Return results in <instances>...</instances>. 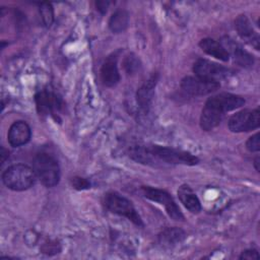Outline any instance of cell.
I'll return each mask as SVG.
<instances>
[{"mask_svg": "<svg viewBox=\"0 0 260 260\" xmlns=\"http://www.w3.org/2000/svg\"><path fill=\"white\" fill-rule=\"evenodd\" d=\"M129 153L132 159L153 167L159 164L195 166L199 162V158L188 151L161 145H137Z\"/></svg>", "mask_w": 260, "mask_h": 260, "instance_id": "cell-1", "label": "cell"}, {"mask_svg": "<svg viewBox=\"0 0 260 260\" xmlns=\"http://www.w3.org/2000/svg\"><path fill=\"white\" fill-rule=\"evenodd\" d=\"M245 105V100L241 95L220 92L211 95L205 102L200 115V127L204 131H209L218 126L226 112L234 111Z\"/></svg>", "mask_w": 260, "mask_h": 260, "instance_id": "cell-2", "label": "cell"}, {"mask_svg": "<svg viewBox=\"0 0 260 260\" xmlns=\"http://www.w3.org/2000/svg\"><path fill=\"white\" fill-rule=\"evenodd\" d=\"M32 169L40 182L48 188L56 186L60 181L61 173L59 164L49 153L40 152L36 154L32 159Z\"/></svg>", "mask_w": 260, "mask_h": 260, "instance_id": "cell-3", "label": "cell"}, {"mask_svg": "<svg viewBox=\"0 0 260 260\" xmlns=\"http://www.w3.org/2000/svg\"><path fill=\"white\" fill-rule=\"evenodd\" d=\"M37 179L34 169L23 164L8 167L2 174L3 184L13 191H24L32 187Z\"/></svg>", "mask_w": 260, "mask_h": 260, "instance_id": "cell-4", "label": "cell"}, {"mask_svg": "<svg viewBox=\"0 0 260 260\" xmlns=\"http://www.w3.org/2000/svg\"><path fill=\"white\" fill-rule=\"evenodd\" d=\"M106 208L112 213L124 216L131 220L137 226H143L144 223L142 218L136 211L133 203L117 192H109L106 194L104 199Z\"/></svg>", "mask_w": 260, "mask_h": 260, "instance_id": "cell-5", "label": "cell"}, {"mask_svg": "<svg viewBox=\"0 0 260 260\" xmlns=\"http://www.w3.org/2000/svg\"><path fill=\"white\" fill-rule=\"evenodd\" d=\"M35 103L40 115L51 116L56 121H60V114L64 109L62 96L51 88H44L35 94Z\"/></svg>", "mask_w": 260, "mask_h": 260, "instance_id": "cell-6", "label": "cell"}, {"mask_svg": "<svg viewBox=\"0 0 260 260\" xmlns=\"http://www.w3.org/2000/svg\"><path fill=\"white\" fill-rule=\"evenodd\" d=\"M141 192L145 198L164 205L167 213L172 219L177 221L184 220V215L181 209L179 208L171 194L168 193L166 190L153 188L150 186H142Z\"/></svg>", "mask_w": 260, "mask_h": 260, "instance_id": "cell-7", "label": "cell"}, {"mask_svg": "<svg viewBox=\"0 0 260 260\" xmlns=\"http://www.w3.org/2000/svg\"><path fill=\"white\" fill-rule=\"evenodd\" d=\"M260 125V111L256 109H246L234 114L228 122V127L232 132H248L257 129Z\"/></svg>", "mask_w": 260, "mask_h": 260, "instance_id": "cell-8", "label": "cell"}, {"mask_svg": "<svg viewBox=\"0 0 260 260\" xmlns=\"http://www.w3.org/2000/svg\"><path fill=\"white\" fill-rule=\"evenodd\" d=\"M193 72L197 77L216 82H219L232 74L231 69L228 67L207 59H198L193 64Z\"/></svg>", "mask_w": 260, "mask_h": 260, "instance_id": "cell-9", "label": "cell"}, {"mask_svg": "<svg viewBox=\"0 0 260 260\" xmlns=\"http://www.w3.org/2000/svg\"><path fill=\"white\" fill-rule=\"evenodd\" d=\"M181 89L188 95L200 96L216 91L220 84L216 81L202 79L197 76H186L181 80Z\"/></svg>", "mask_w": 260, "mask_h": 260, "instance_id": "cell-10", "label": "cell"}, {"mask_svg": "<svg viewBox=\"0 0 260 260\" xmlns=\"http://www.w3.org/2000/svg\"><path fill=\"white\" fill-rule=\"evenodd\" d=\"M220 44L224 47L230 57L234 58V61L238 65L244 68H250L254 65V57L232 38L223 37Z\"/></svg>", "mask_w": 260, "mask_h": 260, "instance_id": "cell-11", "label": "cell"}, {"mask_svg": "<svg viewBox=\"0 0 260 260\" xmlns=\"http://www.w3.org/2000/svg\"><path fill=\"white\" fill-rule=\"evenodd\" d=\"M157 80H158V74L154 73L137 90V93H136L137 105L139 107V110L143 114H147L150 110L153 94H154V88L156 86Z\"/></svg>", "mask_w": 260, "mask_h": 260, "instance_id": "cell-12", "label": "cell"}, {"mask_svg": "<svg viewBox=\"0 0 260 260\" xmlns=\"http://www.w3.org/2000/svg\"><path fill=\"white\" fill-rule=\"evenodd\" d=\"M31 137V130L25 121H15L9 127L7 133L8 143L12 147H20L26 144Z\"/></svg>", "mask_w": 260, "mask_h": 260, "instance_id": "cell-13", "label": "cell"}, {"mask_svg": "<svg viewBox=\"0 0 260 260\" xmlns=\"http://www.w3.org/2000/svg\"><path fill=\"white\" fill-rule=\"evenodd\" d=\"M235 27L240 38L254 49L259 50L260 39L258 32L252 26L249 18L245 15H239L235 20Z\"/></svg>", "mask_w": 260, "mask_h": 260, "instance_id": "cell-14", "label": "cell"}, {"mask_svg": "<svg viewBox=\"0 0 260 260\" xmlns=\"http://www.w3.org/2000/svg\"><path fill=\"white\" fill-rule=\"evenodd\" d=\"M101 78L103 83L108 87L115 86L120 81L118 69V52L108 56L101 67Z\"/></svg>", "mask_w": 260, "mask_h": 260, "instance_id": "cell-15", "label": "cell"}, {"mask_svg": "<svg viewBox=\"0 0 260 260\" xmlns=\"http://www.w3.org/2000/svg\"><path fill=\"white\" fill-rule=\"evenodd\" d=\"M181 203L191 213H199L201 211V203L195 192L189 185H181L177 191Z\"/></svg>", "mask_w": 260, "mask_h": 260, "instance_id": "cell-16", "label": "cell"}, {"mask_svg": "<svg viewBox=\"0 0 260 260\" xmlns=\"http://www.w3.org/2000/svg\"><path fill=\"white\" fill-rule=\"evenodd\" d=\"M199 47L207 55L212 56L220 61L226 62L230 60V55L226 52V50L224 49V47L219 42H217L213 39H210V38L202 39L199 42Z\"/></svg>", "mask_w": 260, "mask_h": 260, "instance_id": "cell-17", "label": "cell"}, {"mask_svg": "<svg viewBox=\"0 0 260 260\" xmlns=\"http://www.w3.org/2000/svg\"><path fill=\"white\" fill-rule=\"evenodd\" d=\"M129 23V14L126 10L118 9L116 10L109 20V27L115 34H120L124 31Z\"/></svg>", "mask_w": 260, "mask_h": 260, "instance_id": "cell-18", "label": "cell"}, {"mask_svg": "<svg viewBox=\"0 0 260 260\" xmlns=\"http://www.w3.org/2000/svg\"><path fill=\"white\" fill-rule=\"evenodd\" d=\"M186 237L185 232L180 228H167L158 235V241L164 245H175L182 242Z\"/></svg>", "mask_w": 260, "mask_h": 260, "instance_id": "cell-19", "label": "cell"}, {"mask_svg": "<svg viewBox=\"0 0 260 260\" xmlns=\"http://www.w3.org/2000/svg\"><path fill=\"white\" fill-rule=\"evenodd\" d=\"M40 14L46 26H50L54 20V10L50 3H40Z\"/></svg>", "mask_w": 260, "mask_h": 260, "instance_id": "cell-20", "label": "cell"}, {"mask_svg": "<svg viewBox=\"0 0 260 260\" xmlns=\"http://www.w3.org/2000/svg\"><path fill=\"white\" fill-rule=\"evenodd\" d=\"M123 66H124V69L125 71L128 73V74H133L135 73L139 67H140V62L139 60L136 58V56H134L133 54L131 55H128L124 61H123Z\"/></svg>", "mask_w": 260, "mask_h": 260, "instance_id": "cell-21", "label": "cell"}, {"mask_svg": "<svg viewBox=\"0 0 260 260\" xmlns=\"http://www.w3.org/2000/svg\"><path fill=\"white\" fill-rule=\"evenodd\" d=\"M41 251L44 254L53 255V254L59 253L61 251V247H60V244L57 241L49 240V241H47L43 244V246L41 247Z\"/></svg>", "mask_w": 260, "mask_h": 260, "instance_id": "cell-22", "label": "cell"}, {"mask_svg": "<svg viewBox=\"0 0 260 260\" xmlns=\"http://www.w3.org/2000/svg\"><path fill=\"white\" fill-rule=\"evenodd\" d=\"M246 148L251 152H258L260 150V135L255 133L246 141Z\"/></svg>", "mask_w": 260, "mask_h": 260, "instance_id": "cell-23", "label": "cell"}, {"mask_svg": "<svg viewBox=\"0 0 260 260\" xmlns=\"http://www.w3.org/2000/svg\"><path fill=\"white\" fill-rule=\"evenodd\" d=\"M71 184L76 190H85L90 188V183L88 180L81 177H74L71 179Z\"/></svg>", "mask_w": 260, "mask_h": 260, "instance_id": "cell-24", "label": "cell"}, {"mask_svg": "<svg viewBox=\"0 0 260 260\" xmlns=\"http://www.w3.org/2000/svg\"><path fill=\"white\" fill-rule=\"evenodd\" d=\"M260 256L257 252V250L255 249H248V250H245L242 252V254L240 255L239 259H248V260H251V259H259Z\"/></svg>", "mask_w": 260, "mask_h": 260, "instance_id": "cell-25", "label": "cell"}, {"mask_svg": "<svg viewBox=\"0 0 260 260\" xmlns=\"http://www.w3.org/2000/svg\"><path fill=\"white\" fill-rule=\"evenodd\" d=\"M110 5V2L109 1H96L95 2V6H96V9L101 12V13H106L107 12V9Z\"/></svg>", "mask_w": 260, "mask_h": 260, "instance_id": "cell-26", "label": "cell"}, {"mask_svg": "<svg viewBox=\"0 0 260 260\" xmlns=\"http://www.w3.org/2000/svg\"><path fill=\"white\" fill-rule=\"evenodd\" d=\"M8 150H6L3 146L1 147V162L4 164L5 159H6V156H8Z\"/></svg>", "mask_w": 260, "mask_h": 260, "instance_id": "cell-27", "label": "cell"}, {"mask_svg": "<svg viewBox=\"0 0 260 260\" xmlns=\"http://www.w3.org/2000/svg\"><path fill=\"white\" fill-rule=\"evenodd\" d=\"M254 166H255V169L256 171H259V156H257L254 160Z\"/></svg>", "mask_w": 260, "mask_h": 260, "instance_id": "cell-28", "label": "cell"}]
</instances>
